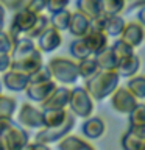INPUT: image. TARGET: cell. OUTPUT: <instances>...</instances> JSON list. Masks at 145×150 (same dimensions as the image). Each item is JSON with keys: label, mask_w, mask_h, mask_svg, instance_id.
Returning <instances> with one entry per match:
<instances>
[{"label": "cell", "mask_w": 145, "mask_h": 150, "mask_svg": "<svg viewBox=\"0 0 145 150\" xmlns=\"http://www.w3.org/2000/svg\"><path fill=\"white\" fill-rule=\"evenodd\" d=\"M91 27V19L87 16H84L81 11H72L70 14V19H69V27H67V31L72 35L73 38H83L86 35V31L89 30Z\"/></svg>", "instance_id": "cell-15"}, {"label": "cell", "mask_w": 145, "mask_h": 150, "mask_svg": "<svg viewBox=\"0 0 145 150\" xmlns=\"http://www.w3.org/2000/svg\"><path fill=\"white\" fill-rule=\"evenodd\" d=\"M75 120H77V116H73L72 112L69 111L67 117L61 122L58 125H53V127H42L39 128V131L36 133L34 139L36 141H41L44 144H55L58 142L61 138H64L67 133H70L73 128H75Z\"/></svg>", "instance_id": "cell-4"}, {"label": "cell", "mask_w": 145, "mask_h": 150, "mask_svg": "<svg viewBox=\"0 0 145 150\" xmlns=\"http://www.w3.org/2000/svg\"><path fill=\"white\" fill-rule=\"evenodd\" d=\"M69 114V108H61V110H42V119L44 127H53L61 124Z\"/></svg>", "instance_id": "cell-28"}, {"label": "cell", "mask_w": 145, "mask_h": 150, "mask_svg": "<svg viewBox=\"0 0 145 150\" xmlns=\"http://www.w3.org/2000/svg\"><path fill=\"white\" fill-rule=\"evenodd\" d=\"M0 92H2V83H0Z\"/></svg>", "instance_id": "cell-44"}, {"label": "cell", "mask_w": 145, "mask_h": 150, "mask_svg": "<svg viewBox=\"0 0 145 150\" xmlns=\"http://www.w3.org/2000/svg\"><path fill=\"white\" fill-rule=\"evenodd\" d=\"M5 13H6V9L0 5V30H2L3 25H5Z\"/></svg>", "instance_id": "cell-43"}, {"label": "cell", "mask_w": 145, "mask_h": 150, "mask_svg": "<svg viewBox=\"0 0 145 150\" xmlns=\"http://www.w3.org/2000/svg\"><path fill=\"white\" fill-rule=\"evenodd\" d=\"M51 78L55 80L58 84H73L77 83L78 77V66L77 61L64 58V56H55V58L49 59V63L45 64Z\"/></svg>", "instance_id": "cell-2"}, {"label": "cell", "mask_w": 145, "mask_h": 150, "mask_svg": "<svg viewBox=\"0 0 145 150\" xmlns=\"http://www.w3.org/2000/svg\"><path fill=\"white\" fill-rule=\"evenodd\" d=\"M144 35H145L144 23H140L139 21H131V22H125V27L119 35V38L136 49L144 42Z\"/></svg>", "instance_id": "cell-14"}, {"label": "cell", "mask_w": 145, "mask_h": 150, "mask_svg": "<svg viewBox=\"0 0 145 150\" xmlns=\"http://www.w3.org/2000/svg\"><path fill=\"white\" fill-rule=\"evenodd\" d=\"M63 44V35L59 30H56L55 27H49L42 35L36 39V47L42 53H51L58 47Z\"/></svg>", "instance_id": "cell-12"}, {"label": "cell", "mask_w": 145, "mask_h": 150, "mask_svg": "<svg viewBox=\"0 0 145 150\" xmlns=\"http://www.w3.org/2000/svg\"><path fill=\"white\" fill-rule=\"evenodd\" d=\"M69 52L70 55H72L73 59H83V58H87V56H91V50H89V47L86 44V41L83 39V38H77V39H73L70 42L69 45Z\"/></svg>", "instance_id": "cell-29"}, {"label": "cell", "mask_w": 145, "mask_h": 150, "mask_svg": "<svg viewBox=\"0 0 145 150\" xmlns=\"http://www.w3.org/2000/svg\"><path fill=\"white\" fill-rule=\"evenodd\" d=\"M51 75L49 72L45 64H42L37 70H34L33 74L28 75V83H39V81H45V80H50Z\"/></svg>", "instance_id": "cell-36"}, {"label": "cell", "mask_w": 145, "mask_h": 150, "mask_svg": "<svg viewBox=\"0 0 145 150\" xmlns=\"http://www.w3.org/2000/svg\"><path fill=\"white\" fill-rule=\"evenodd\" d=\"M49 147L50 145L49 144H44V142H41V141H33V142H30V141H28V144L25 145V149H41V150H49Z\"/></svg>", "instance_id": "cell-41"}, {"label": "cell", "mask_w": 145, "mask_h": 150, "mask_svg": "<svg viewBox=\"0 0 145 150\" xmlns=\"http://www.w3.org/2000/svg\"><path fill=\"white\" fill-rule=\"evenodd\" d=\"M69 3H70V0H47L45 9L49 13H56V11H61V9L67 8Z\"/></svg>", "instance_id": "cell-38"}, {"label": "cell", "mask_w": 145, "mask_h": 150, "mask_svg": "<svg viewBox=\"0 0 145 150\" xmlns=\"http://www.w3.org/2000/svg\"><path fill=\"white\" fill-rule=\"evenodd\" d=\"M19 124L25 128H34L39 130L44 127V119H42V110L31 103H23L17 112Z\"/></svg>", "instance_id": "cell-8"}, {"label": "cell", "mask_w": 145, "mask_h": 150, "mask_svg": "<svg viewBox=\"0 0 145 150\" xmlns=\"http://www.w3.org/2000/svg\"><path fill=\"white\" fill-rule=\"evenodd\" d=\"M120 144L125 150H140L145 147V131L144 130H136L130 128L122 134Z\"/></svg>", "instance_id": "cell-16"}, {"label": "cell", "mask_w": 145, "mask_h": 150, "mask_svg": "<svg viewBox=\"0 0 145 150\" xmlns=\"http://www.w3.org/2000/svg\"><path fill=\"white\" fill-rule=\"evenodd\" d=\"M44 64V58H42V52L37 49L36 52L27 55V56H22V58H16V59H11V69H16V70H20L23 74H33L34 70H37L41 66Z\"/></svg>", "instance_id": "cell-11"}, {"label": "cell", "mask_w": 145, "mask_h": 150, "mask_svg": "<svg viewBox=\"0 0 145 150\" xmlns=\"http://www.w3.org/2000/svg\"><path fill=\"white\" fill-rule=\"evenodd\" d=\"M37 14L30 11V9H27L25 6L19 8L14 11V16L11 19V27H9V33H11L13 36L16 38H20L23 36L25 33L31 28L33 22H34Z\"/></svg>", "instance_id": "cell-7"}, {"label": "cell", "mask_w": 145, "mask_h": 150, "mask_svg": "<svg viewBox=\"0 0 145 150\" xmlns=\"http://www.w3.org/2000/svg\"><path fill=\"white\" fill-rule=\"evenodd\" d=\"M56 86H58V83L53 78H50V80L39 81V83H28L27 88L23 89V92L27 94V97L30 100H33L34 103H41L55 91Z\"/></svg>", "instance_id": "cell-9"}, {"label": "cell", "mask_w": 145, "mask_h": 150, "mask_svg": "<svg viewBox=\"0 0 145 150\" xmlns=\"http://www.w3.org/2000/svg\"><path fill=\"white\" fill-rule=\"evenodd\" d=\"M111 47H112V50H114V55H115L117 61H119L120 58H125V56H128V55H133L134 50H136L133 45H130L128 42H125L123 39H120V38H119V39H117Z\"/></svg>", "instance_id": "cell-34"}, {"label": "cell", "mask_w": 145, "mask_h": 150, "mask_svg": "<svg viewBox=\"0 0 145 150\" xmlns=\"http://www.w3.org/2000/svg\"><path fill=\"white\" fill-rule=\"evenodd\" d=\"M9 66H11V55L0 53V74L5 72L6 69H9Z\"/></svg>", "instance_id": "cell-40"}, {"label": "cell", "mask_w": 145, "mask_h": 150, "mask_svg": "<svg viewBox=\"0 0 145 150\" xmlns=\"http://www.w3.org/2000/svg\"><path fill=\"white\" fill-rule=\"evenodd\" d=\"M70 14H72V11L67 9V8L61 9V11H56V13H51V17H49L50 25L55 27L56 30H59V31H65L67 27H69Z\"/></svg>", "instance_id": "cell-31"}, {"label": "cell", "mask_w": 145, "mask_h": 150, "mask_svg": "<svg viewBox=\"0 0 145 150\" xmlns=\"http://www.w3.org/2000/svg\"><path fill=\"white\" fill-rule=\"evenodd\" d=\"M69 97H70V88L65 84H58L55 91L41 102V110H61V108H67L69 105Z\"/></svg>", "instance_id": "cell-10"}, {"label": "cell", "mask_w": 145, "mask_h": 150, "mask_svg": "<svg viewBox=\"0 0 145 150\" xmlns=\"http://www.w3.org/2000/svg\"><path fill=\"white\" fill-rule=\"evenodd\" d=\"M94 56H95L98 69H115L117 67V58H115L114 50H112V47L109 44Z\"/></svg>", "instance_id": "cell-23"}, {"label": "cell", "mask_w": 145, "mask_h": 150, "mask_svg": "<svg viewBox=\"0 0 145 150\" xmlns=\"http://www.w3.org/2000/svg\"><path fill=\"white\" fill-rule=\"evenodd\" d=\"M17 38L13 36L11 33H9V30H0V53H8L11 55V50L14 47V42H16Z\"/></svg>", "instance_id": "cell-35"}, {"label": "cell", "mask_w": 145, "mask_h": 150, "mask_svg": "<svg viewBox=\"0 0 145 150\" xmlns=\"http://www.w3.org/2000/svg\"><path fill=\"white\" fill-rule=\"evenodd\" d=\"M37 47H36V41L34 39H30L27 38L25 35L17 38L16 42H14V47L11 50V59H16V58H22V56H27L36 52Z\"/></svg>", "instance_id": "cell-20"}, {"label": "cell", "mask_w": 145, "mask_h": 150, "mask_svg": "<svg viewBox=\"0 0 145 150\" xmlns=\"http://www.w3.org/2000/svg\"><path fill=\"white\" fill-rule=\"evenodd\" d=\"M77 9L87 16L91 21L103 14L100 0H77Z\"/></svg>", "instance_id": "cell-24"}, {"label": "cell", "mask_w": 145, "mask_h": 150, "mask_svg": "<svg viewBox=\"0 0 145 150\" xmlns=\"http://www.w3.org/2000/svg\"><path fill=\"white\" fill-rule=\"evenodd\" d=\"M130 116V127L136 130H144L145 131V105L139 100L133 110L128 112Z\"/></svg>", "instance_id": "cell-27"}, {"label": "cell", "mask_w": 145, "mask_h": 150, "mask_svg": "<svg viewBox=\"0 0 145 150\" xmlns=\"http://www.w3.org/2000/svg\"><path fill=\"white\" fill-rule=\"evenodd\" d=\"M0 139L3 142V150H20L25 149V145L30 141V136L22 125H17L16 122H13L6 128V131L0 136Z\"/></svg>", "instance_id": "cell-5"}, {"label": "cell", "mask_w": 145, "mask_h": 150, "mask_svg": "<svg viewBox=\"0 0 145 150\" xmlns=\"http://www.w3.org/2000/svg\"><path fill=\"white\" fill-rule=\"evenodd\" d=\"M77 66H78V77L83 78V80L92 77V75L98 70V64H97L94 55L87 56V58H83V59H78Z\"/></svg>", "instance_id": "cell-26"}, {"label": "cell", "mask_w": 145, "mask_h": 150, "mask_svg": "<svg viewBox=\"0 0 145 150\" xmlns=\"http://www.w3.org/2000/svg\"><path fill=\"white\" fill-rule=\"evenodd\" d=\"M58 149L61 150H80V149H94V145L86 141L84 138H80L77 134L67 133L64 138H61L58 142Z\"/></svg>", "instance_id": "cell-21"}, {"label": "cell", "mask_w": 145, "mask_h": 150, "mask_svg": "<svg viewBox=\"0 0 145 150\" xmlns=\"http://www.w3.org/2000/svg\"><path fill=\"white\" fill-rule=\"evenodd\" d=\"M140 69V58L137 55H136V52L133 55H128L125 56V58H120L119 61H117V74L120 75V78H130L133 77V75H136L139 72Z\"/></svg>", "instance_id": "cell-18"}, {"label": "cell", "mask_w": 145, "mask_h": 150, "mask_svg": "<svg viewBox=\"0 0 145 150\" xmlns=\"http://www.w3.org/2000/svg\"><path fill=\"white\" fill-rule=\"evenodd\" d=\"M101 11L106 16L111 14H120L126 6V0H100Z\"/></svg>", "instance_id": "cell-33"}, {"label": "cell", "mask_w": 145, "mask_h": 150, "mask_svg": "<svg viewBox=\"0 0 145 150\" xmlns=\"http://www.w3.org/2000/svg\"><path fill=\"white\" fill-rule=\"evenodd\" d=\"M45 5H47V0H25L23 6L30 11L39 14V13H44L45 11Z\"/></svg>", "instance_id": "cell-37"}, {"label": "cell", "mask_w": 145, "mask_h": 150, "mask_svg": "<svg viewBox=\"0 0 145 150\" xmlns=\"http://www.w3.org/2000/svg\"><path fill=\"white\" fill-rule=\"evenodd\" d=\"M49 27H50L49 17H47L44 13H39V14L36 16L34 22H33L31 28L25 33V36H27V38H30V39H34V41H36L37 38H39V36H41L42 33H44Z\"/></svg>", "instance_id": "cell-25"}, {"label": "cell", "mask_w": 145, "mask_h": 150, "mask_svg": "<svg viewBox=\"0 0 145 150\" xmlns=\"http://www.w3.org/2000/svg\"><path fill=\"white\" fill-rule=\"evenodd\" d=\"M120 75L115 69H98L92 77L84 80V89L89 92L92 100L103 102L119 86Z\"/></svg>", "instance_id": "cell-1"}, {"label": "cell", "mask_w": 145, "mask_h": 150, "mask_svg": "<svg viewBox=\"0 0 145 150\" xmlns=\"http://www.w3.org/2000/svg\"><path fill=\"white\" fill-rule=\"evenodd\" d=\"M83 39L86 41V44H87L92 55H97L98 52H101L108 45V35L106 33L95 30V28H91V27L86 31V35L83 36Z\"/></svg>", "instance_id": "cell-17"}, {"label": "cell", "mask_w": 145, "mask_h": 150, "mask_svg": "<svg viewBox=\"0 0 145 150\" xmlns=\"http://www.w3.org/2000/svg\"><path fill=\"white\" fill-rule=\"evenodd\" d=\"M17 110V102L14 97L3 96L0 92V117H13Z\"/></svg>", "instance_id": "cell-32"}, {"label": "cell", "mask_w": 145, "mask_h": 150, "mask_svg": "<svg viewBox=\"0 0 145 150\" xmlns=\"http://www.w3.org/2000/svg\"><path fill=\"white\" fill-rule=\"evenodd\" d=\"M2 84L8 89V91L20 92L28 84V74H23L20 70L9 67V69L5 70V72H2Z\"/></svg>", "instance_id": "cell-13"}, {"label": "cell", "mask_w": 145, "mask_h": 150, "mask_svg": "<svg viewBox=\"0 0 145 150\" xmlns=\"http://www.w3.org/2000/svg\"><path fill=\"white\" fill-rule=\"evenodd\" d=\"M69 111L73 116L86 119V117L92 116L94 112V100L89 96V92L84 89V86H75L70 89V97H69Z\"/></svg>", "instance_id": "cell-3"}, {"label": "cell", "mask_w": 145, "mask_h": 150, "mask_svg": "<svg viewBox=\"0 0 145 150\" xmlns=\"http://www.w3.org/2000/svg\"><path fill=\"white\" fill-rule=\"evenodd\" d=\"M128 91L137 98V100H144L145 98V78L142 75H133L130 77L128 83H126Z\"/></svg>", "instance_id": "cell-30"}, {"label": "cell", "mask_w": 145, "mask_h": 150, "mask_svg": "<svg viewBox=\"0 0 145 150\" xmlns=\"http://www.w3.org/2000/svg\"><path fill=\"white\" fill-rule=\"evenodd\" d=\"M13 122H14L13 117H0V136L6 131V128L13 124Z\"/></svg>", "instance_id": "cell-42"}, {"label": "cell", "mask_w": 145, "mask_h": 150, "mask_svg": "<svg viewBox=\"0 0 145 150\" xmlns=\"http://www.w3.org/2000/svg\"><path fill=\"white\" fill-rule=\"evenodd\" d=\"M23 3H25V0H0V5L9 11H16V9L22 8Z\"/></svg>", "instance_id": "cell-39"}, {"label": "cell", "mask_w": 145, "mask_h": 150, "mask_svg": "<svg viewBox=\"0 0 145 150\" xmlns=\"http://www.w3.org/2000/svg\"><path fill=\"white\" fill-rule=\"evenodd\" d=\"M126 2H128V0H126ZM130 2H131V0H130Z\"/></svg>", "instance_id": "cell-45"}, {"label": "cell", "mask_w": 145, "mask_h": 150, "mask_svg": "<svg viewBox=\"0 0 145 150\" xmlns=\"http://www.w3.org/2000/svg\"><path fill=\"white\" fill-rule=\"evenodd\" d=\"M111 106L117 114H128L133 108L139 103L133 94L128 91L126 86H117L114 91L111 92Z\"/></svg>", "instance_id": "cell-6"}, {"label": "cell", "mask_w": 145, "mask_h": 150, "mask_svg": "<svg viewBox=\"0 0 145 150\" xmlns=\"http://www.w3.org/2000/svg\"><path fill=\"white\" fill-rule=\"evenodd\" d=\"M106 127H105V122L100 117H92L89 116L86 117V120L83 122L81 125V133L86 139H98L101 138L103 133H105Z\"/></svg>", "instance_id": "cell-19"}, {"label": "cell", "mask_w": 145, "mask_h": 150, "mask_svg": "<svg viewBox=\"0 0 145 150\" xmlns=\"http://www.w3.org/2000/svg\"><path fill=\"white\" fill-rule=\"evenodd\" d=\"M125 27V19L120 14H111L106 16L105 14V27L103 31L108 35V38H119V35L122 33Z\"/></svg>", "instance_id": "cell-22"}]
</instances>
